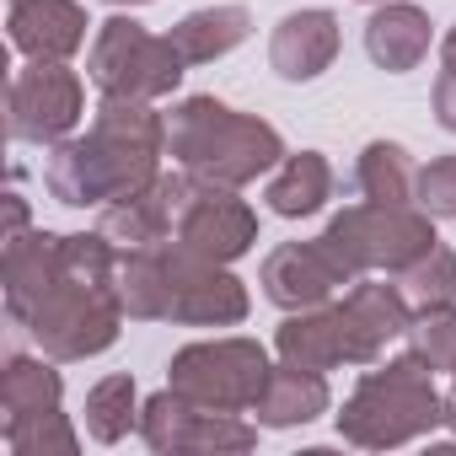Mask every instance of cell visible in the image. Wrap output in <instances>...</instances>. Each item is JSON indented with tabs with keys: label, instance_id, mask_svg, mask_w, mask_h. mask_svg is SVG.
Returning a JSON list of instances; mask_svg holds the SVG:
<instances>
[{
	"label": "cell",
	"instance_id": "cell-21",
	"mask_svg": "<svg viewBox=\"0 0 456 456\" xmlns=\"http://www.w3.org/2000/svg\"><path fill=\"white\" fill-rule=\"evenodd\" d=\"M264 199H269V209L285 215V220L317 215V209L333 199V167H328V156H322V151H296V156H285V161L269 172Z\"/></svg>",
	"mask_w": 456,
	"mask_h": 456
},
{
	"label": "cell",
	"instance_id": "cell-14",
	"mask_svg": "<svg viewBox=\"0 0 456 456\" xmlns=\"http://www.w3.org/2000/svg\"><path fill=\"white\" fill-rule=\"evenodd\" d=\"M258 285H264V296L280 312H306V306H328L333 290H344L354 280L338 269V258L317 237V242H285V248H274L264 258V269H258Z\"/></svg>",
	"mask_w": 456,
	"mask_h": 456
},
{
	"label": "cell",
	"instance_id": "cell-25",
	"mask_svg": "<svg viewBox=\"0 0 456 456\" xmlns=\"http://www.w3.org/2000/svg\"><path fill=\"white\" fill-rule=\"evenodd\" d=\"M129 429H140V387L134 376H102L86 392V435L97 445H118Z\"/></svg>",
	"mask_w": 456,
	"mask_h": 456
},
{
	"label": "cell",
	"instance_id": "cell-3",
	"mask_svg": "<svg viewBox=\"0 0 456 456\" xmlns=\"http://www.w3.org/2000/svg\"><path fill=\"white\" fill-rule=\"evenodd\" d=\"M167 151L183 172L220 188H248L290 156L274 124L225 108L220 97H183L167 118Z\"/></svg>",
	"mask_w": 456,
	"mask_h": 456
},
{
	"label": "cell",
	"instance_id": "cell-8",
	"mask_svg": "<svg viewBox=\"0 0 456 456\" xmlns=\"http://www.w3.org/2000/svg\"><path fill=\"white\" fill-rule=\"evenodd\" d=\"M140 440L156 456H242L258 445V429L225 408H199L167 387L140 403Z\"/></svg>",
	"mask_w": 456,
	"mask_h": 456
},
{
	"label": "cell",
	"instance_id": "cell-13",
	"mask_svg": "<svg viewBox=\"0 0 456 456\" xmlns=\"http://www.w3.org/2000/svg\"><path fill=\"white\" fill-rule=\"evenodd\" d=\"M199 177L193 172H161L151 188H140L134 199H118L102 209L97 232L118 248V253H134V248H156V242H172L177 237V220L193 199Z\"/></svg>",
	"mask_w": 456,
	"mask_h": 456
},
{
	"label": "cell",
	"instance_id": "cell-10",
	"mask_svg": "<svg viewBox=\"0 0 456 456\" xmlns=\"http://www.w3.org/2000/svg\"><path fill=\"white\" fill-rule=\"evenodd\" d=\"M86 118V86L70 65H49V60H33L12 76V92H6V129L12 140H28V145H60L76 134V124Z\"/></svg>",
	"mask_w": 456,
	"mask_h": 456
},
{
	"label": "cell",
	"instance_id": "cell-12",
	"mask_svg": "<svg viewBox=\"0 0 456 456\" xmlns=\"http://www.w3.org/2000/svg\"><path fill=\"white\" fill-rule=\"evenodd\" d=\"M177 242L193 248L199 258L215 264H237L258 248V215L248 199H237V188H220V183H199L183 220H177Z\"/></svg>",
	"mask_w": 456,
	"mask_h": 456
},
{
	"label": "cell",
	"instance_id": "cell-22",
	"mask_svg": "<svg viewBox=\"0 0 456 456\" xmlns=\"http://www.w3.org/2000/svg\"><path fill=\"white\" fill-rule=\"evenodd\" d=\"M274 354H280V365H301V370H322V376L333 365H344V338H338L333 306L285 312V322L274 333Z\"/></svg>",
	"mask_w": 456,
	"mask_h": 456
},
{
	"label": "cell",
	"instance_id": "cell-31",
	"mask_svg": "<svg viewBox=\"0 0 456 456\" xmlns=\"http://www.w3.org/2000/svg\"><path fill=\"white\" fill-rule=\"evenodd\" d=\"M6 215H12L6 220V237H22L28 232V199L22 193H6ZM6 237H0V242H6Z\"/></svg>",
	"mask_w": 456,
	"mask_h": 456
},
{
	"label": "cell",
	"instance_id": "cell-30",
	"mask_svg": "<svg viewBox=\"0 0 456 456\" xmlns=\"http://www.w3.org/2000/svg\"><path fill=\"white\" fill-rule=\"evenodd\" d=\"M435 118H440V129L456 134V70L435 76Z\"/></svg>",
	"mask_w": 456,
	"mask_h": 456
},
{
	"label": "cell",
	"instance_id": "cell-28",
	"mask_svg": "<svg viewBox=\"0 0 456 456\" xmlns=\"http://www.w3.org/2000/svg\"><path fill=\"white\" fill-rule=\"evenodd\" d=\"M6 435V445L17 451V456H76V429H70V419L54 408V413H38V419H28V424H12V429H0Z\"/></svg>",
	"mask_w": 456,
	"mask_h": 456
},
{
	"label": "cell",
	"instance_id": "cell-1",
	"mask_svg": "<svg viewBox=\"0 0 456 456\" xmlns=\"http://www.w3.org/2000/svg\"><path fill=\"white\" fill-rule=\"evenodd\" d=\"M167 156V118L134 97H102L86 134L60 140L49 156V193L70 209H108L134 199L161 177Z\"/></svg>",
	"mask_w": 456,
	"mask_h": 456
},
{
	"label": "cell",
	"instance_id": "cell-26",
	"mask_svg": "<svg viewBox=\"0 0 456 456\" xmlns=\"http://www.w3.org/2000/svg\"><path fill=\"white\" fill-rule=\"evenodd\" d=\"M408 354L424 360L429 370H451L456 376V301L413 312V322H408Z\"/></svg>",
	"mask_w": 456,
	"mask_h": 456
},
{
	"label": "cell",
	"instance_id": "cell-27",
	"mask_svg": "<svg viewBox=\"0 0 456 456\" xmlns=\"http://www.w3.org/2000/svg\"><path fill=\"white\" fill-rule=\"evenodd\" d=\"M403 285V296L413 306H440V301H456V253L445 242H435L424 258H413L403 274H392Z\"/></svg>",
	"mask_w": 456,
	"mask_h": 456
},
{
	"label": "cell",
	"instance_id": "cell-9",
	"mask_svg": "<svg viewBox=\"0 0 456 456\" xmlns=\"http://www.w3.org/2000/svg\"><path fill=\"white\" fill-rule=\"evenodd\" d=\"M167 253V322L183 328H237L248 317V285L232 274V264L199 258L177 237L161 242Z\"/></svg>",
	"mask_w": 456,
	"mask_h": 456
},
{
	"label": "cell",
	"instance_id": "cell-18",
	"mask_svg": "<svg viewBox=\"0 0 456 456\" xmlns=\"http://www.w3.org/2000/svg\"><path fill=\"white\" fill-rule=\"evenodd\" d=\"M435 33H429V12L408 6V0H381L365 22V54L376 60V70L387 76H408L424 65Z\"/></svg>",
	"mask_w": 456,
	"mask_h": 456
},
{
	"label": "cell",
	"instance_id": "cell-34",
	"mask_svg": "<svg viewBox=\"0 0 456 456\" xmlns=\"http://www.w3.org/2000/svg\"><path fill=\"white\" fill-rule=\"evenodd\" d=\"M113 6L118 12H134V6H151V0H113Z\"/></svg>",
	"mask_w": 456,
	"mask_h": 456
},
{
	"label": "cell",
	"instance_id": "cell-17",
	"mask_svg": "<svg viewBox=\"0 0 456 456\" xmlns=\"http://www.w3.org/2000/svg\"><path fill=\"white\" fill-rule=\"evenodd\" d=\"M54 280H60V237L54 232L6 237V253H0V285H6L12 322H28L38 312V301L54 290Z\"/></svg>",
	"mask_w": 456,
	"mask_h": 456
},
{
	"label": "cell",
	"instance_id": "cell-36",
	"mask_svg": "<svg viewBox=\"0 0 456 456\" xmlns=\"http://www.w3.org/2000/svg\"><path fill=\"white\" fill-rule=\"evenodd\" d=\"M12 6H17V0H12Z\"/></svg>",
	"mask_w": 456,
	"mask_h": 456
},
{
	"label": "cell",
	"instance_id": "cell-2",
	"mask_svg": "<svg viewBox=\"0 0 456 456\" xmlns=\"http://www.w3.org/2000/svg\"><path fill=\"white\" fill-rule=\"evenodd\" d=\"M124 301H118V248L102 232L60 237V280L22 322L49 360H92L118 344Z\"/></svg>",
	"mask_w": 456,
	"mask_h": 456
},
{
	"label": "cell",
	"instance_id": "cell-23",
	"mask_svg": "<svg viewBox=\"0 0 456 456\" xmlns=\"http://www.w3.org/2000/svg\"><path fill=\"white\" fill-rule=\"evenodd\" d=\"M60 397H65V381H60L54 365L28 360V354H12L6 370H0V429L28 424L38 413H54Z\"/></svg>",
	"mask_w": 456,
	"mask_h": 456
},
{
	"label": "cell",
	"instance_id": "cell-24",
	"mask_svg": "<svg viewBox=\"0 0 456 456\" xmlns=\"http://www.w3.org/2000/svg\"><path fill=\"white\" fill-rule=\"evenodd\" d=\"M354 183H360V199H370V204H413L419 167H413V156L397 140H370L360 151Z\"/></svg>",
	"mask_w": 456,
	"mask_h": 456
},
{
	"label": "cell",
	"instance_id": "cell-19",
	"mask_svg": "<svg viewBox=\"0 0 456 456\" xmlns=\"http://www.w3.org/2000/svg\"><path fill=\"white\" fill-rule=\"evenodd\" d=\"M333 408V392L322 381V370H301V365H274L264 397L253 403V419L264 429H296V424H312Z\"/></svg>",
	"mask_w": 456,
	"mask_h": 456
},
{
	"label": "cell",
	"instance_id": "cell-16",
	"mask_svg": "<svg viewBox=\"0 0 456 456\" xmlns=\"http://www.w3.org/2000/svg\"><path fill=\"white\" fill-rule=\"evenodd\" d=\"M338 17L322 12V6H306V12H290L274 38H269V65L280 81H317L333 60H338Z\"/></svg>",
	"mask_w": 456,
	"mask_h": 456
},
{
	"label": "cell",
	"instance_id": "cell-20",
	"mask_svg": "<svg viewBox=\"0 0 456 456\" xmlns=\"http://www.w3.org/2000/svg\"><path fill=\"white\" fill-rule=\"evenodd\" d=\"M248 33H253V12L248 6H204V12H188L167 38L183 54V65H215L232 49H242Z\"/></svg>",
	"mask_w": 456,
	"mask_h": 456
},
{
	"label": "cell",
	"instance_id": "cell-35",
	"mask_svg": "<svg viewBox=\"0 0 456 456\" xmlns=\"http://www.w3.org/2000/svg\"><path fill=\"white\" fill-rule=\"evenodd\" d=\"M365 6H381V0H365Z\"/></svg>",
	"mask_w": 456,
	"mask_h": 456
},
{
	"label": "cell",
	"instance_id": "cell-7",
	"mask_svg": "<svg viewBox=\"0 0 456 456\" xmlns=\"http://www.w3.org/2000/svg\"><path fill=\"white\" fill-rule=\"evenodd\" d=\"M183 54L172 49V38L145 33L134 17H108L92 33L86 49V76L102 97H134V102H156L167 92H177L183 81Z\"/></svg>",
	"mask_w": 456,
	"mask_h": 456
},
{
	"label": "cell",
	"instance_id": "cell-6",
	"mask_svg": "<svg viewBox=\"0 0 456 456\" xmlns=\"http://www.w3.org/2000/svg\"><path fill=\"white\" fill-rule=\"evenodd\" d=\"M269 376L274 365L258 338H199V344H183L167 365L172 392H183L199 408H225V413H253Z\"/></svg>",
	"mask_w": 456,
	"mask_h": 456
},
{
	"label": "cell",
	"instance_id": "cell-32",
	"mask_svg": "<svg viewBox=\"0 0 456 456\" xmlns=\"http://www.w3.org/2000/svg\"><path fill=\"white\" fill-rule=\"evenodd\" d=\"M440 60H445V70H456V28L440 38Z\"/></svg>",
	"mask_w": 456,
	"mask_h": 456
},
{
	"label": "cell",
	"instance_id": "cell-5",
	"mask_svg": "<svg viewBox=\"0 0 456 456\" xmlns=\"http://www.w3.org/2000/svg\"><path fill=\"white\" fill-rule=\"evenodd\" d=\"M435 215L413 204H349L328 220L322 248L338 258L349 280L360 274H403L413 258L435 248Z\"/></svg>",
	"mask_w": 456,
	"mask_h": 456
},
{
	"label": "cell",
	"instance_id": "cell-33",
	"mask_svg": "<svg viewBox=\"0 0 456 456\" xmlns=\"http://www.w3.org/2000/svg\"><path fill=\"white\" fill-rule=\"evenodd\" d=\"M445 429L456 435V387H451V397H445Z\"/></svg>",
	"mask_w": 456,
	"mask_h": 456
},
{
	"label": "cell",
	"instance_id": "cell-15",
	"mask_svg": "<svg viewBox=\"0 0 456 456\" xmlns=\"http://www.w3.org/2000/svg\"><path fill=\"white\" fill-rule=\"evenodd\" d=\"M86 6L76 0H17L6 17V38L22 60H49L65 65L81 44H86Z\"/></svg>",
	"mask_w": 456,
	"mask_h": 456
},
{
	"label": "cell",
	"instance_id": "cell-4",
	"mask_svg": "<svg viewBox=\"0 0 456 456\" xmlns=\"http://www.w3.org/2000/svg\"><path fill=\"white\" fill-rule=\"evenodd\" d=\"M435 424H445V397L435 392V370L413 354L365 370L338 408V440L360 451H397L424 440Z\"/></svg>",
	"mask_w": 456,
	"mask_h": 456
},
{
	"label": "cell",
	"instance_id": "cell-29",
	"mask_svg": "<svg viewBox=\"0 0 456 456\" xmlns=\"http://www.w3.org/2000/svg\"><path fill=\"white\" fill-rule=\"evenodd\" d=\"M413 204L429 209L435 220H456V156H435L429 167H419Z\"/></svg>",
	"mask_w": 456,
	"mask_h": 456
},
{
	"label": "cell",
	"instance_id": "cell-11",
	"mask_svg": "<svg viewBox=\"0 0 456 456\" xmlns=\"http://www.w3.org/2000/svg\"><path fill=\"white\" fill-rule=\"evenodd\" d=\"M333 317H338V338H344V365H376L387 354V344L408 338L413 301L403 296V285L360 274L354 290L333 306Z\"/></svg>",
	"mask_w": 456,
	"mask_h": 456
}]
</instances>
